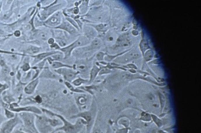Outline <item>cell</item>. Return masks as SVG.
<instances>
[{
  "mask_svg": "<svg viewBox=\"0 0 201 133\" xmlns=\"http://www.w3.org/2000/svg\"><path fill=\"white\" fill-rule=\"evenodd\" d=\"M10 110L12 112H27L34 113L35 115H41L42 112L40 108L34 105H27L23 107H16V108H10Z\"/></svg>",
  "mask_w": 201,
  "mask_h": 133,
  "instance_id": "obj_10",
  "label": "cell"
},
{
  "mask_svg": "<svg viewBox=\"0 0 201 133\" xmlns=\"http://www.w3.org/2000/svg\"><path fill=\"white\" fill-rule=\"evenodd\" d=\"M21 124H22V120L19 117L18 114H16L13 118L4 123L0 133H11L16 126Z\"/></svg>",
  "mask_w": 201,
  "mask_h": 133,
  "instance_id": "obj_8",
  "label": "cell"
},
{
  "mask_svg": "<svg viewBox=\"0 0 201 133\" xmlns=\"http://www.w3.org/2000/svg\"><path fill=\"white\" fill-rule=\"evenodd\" d=\"M140 119L144 122H150L151 120V116L149 113L143 112L141 113Z\"/></svg>",
  "mask_w": 201,
  "mask_h": 133,
  "instance_id": "obj_27",
  "label": "cell"
},
{
  "mask_svg": "<svg viewBox=\"0 0 201 133\" xmlns=\"http://www.w3.org/2000/svg\"><path fill=\"white\" fill-rule=\"evenodd\" d=\"M51 67L54 70H56L58 69L63 68H69L73 69V66L68 65L67 64H64L62 62L54 61L50 65Z\"/></svg>",
  "mask_w": 201,
  "mask_h": 133,
  "instance_id": "obj_21",
  "label": "cell"
},
{
  "mask_svg": "<svg viewBox=\"0 0 201 133\" xmlns=\"http://www.w3.org/2000/svg\"><path fill=\"white\" fill-rule=\"evenodd\" d=\"M76 103L79 106L85 105L87 102V96L84 94H76L74 96Z\"/></svg>",
  "mask_w": 201,
  "mask_h": 133,
  "instance_id": "obj_20",
  "label": "cell"
},
{
  "mask_svg": "<svg viewBox=\"0 0 201 133\" xmlns=\"http://www.w3.org/2000/svg\"><path fill=\"white\" fill-rule=\"evenodd\" d=\"M64 84H65V86L67 87V88L69 89V90H71V91L74 92V93H85V91H83V90H82L81 89L79 88H75L74 86H73L72 84L71 83H69L65 81L64 82Z\"/></svg>",
  "mask_w": 201,
  "mask_h": 133,
  "instance_id": "obj_24",
  "label": "cell"
},
{
  "mask_svg": "<svg viewBox=\"0 0 201 133\" xmlns=\"http://www.w3.org/2000/svg\"><path fill=\"white\" fill-rule=\"evenodd\" d=\"M134 133H140V132L139 130H136Z\"/></svg>",
  "mask_w": 201,
  "mask_h": 133,
  "instance_id": "obj_40",
  "label": "cell"
},
{
  "mask_svg": "<svg viewBox=\"0 0 201 133\" xmlns=\"http://www.w3.org/2000/svg\"><path fill=\"white\" fill-rule=\"evenodd\" d=\"M19 117L23 124L24 129L27 133H39L35 127V114L21 112L18 114Z\"/></svg>",
  "mask_w": 201,
  "mask_h": 133,
  "instance_id": "obj_4",
  "label": "cell"
},
{
  "mask_svg": "<svg viewBox=\"0 0 201 133\" xmlns=\"http://www.w3.org/2000/svg\"><path fill=\"white\" fill-rule=\"evenodd\" d=\"M5 115L6 117H7L8 119H12L15 117V114L13 112H11L10 110H5Z\"/></svg>",
  "mask_w": 201,
  "mask_h": 133,
  "instance_id": "obj_32",
  "label": "cell"
},
{
  "mask_svg": "<svg viewBox=\"0 0 201 133\" xmlns=\"http://www.w3.org/2000/svg\"><path fill=\"white\" fill-rule=\"evenodd\" d=\"M92 133H101V131L99 129H96L94 130V131L92 132Z\"/></svg>",
  "mask_w": 201,
  "mask_h": 133,
  "instance_id": "obj_38",
  "label": "cell"
},
{
  "mask_svg": "<svg viewBox=\"0 0 201 133\" xmlns=\"http://www.w3.org/2000/svg\"><path fill=\"white\" fill-rule=\"evenodd\" d=\"M39 28V29H35L33 30L34 31L33 33V36L36 38L38 40H43V41H47L49 38L53 36H51L52 34V30L51 29L49 31L48 29L46 28Z\"/></svg>",
  "mask_w": 201,
  "mask_h": 133,
  "instance_id": "obj_11",
  "label": "cell"
},
{
  "mask_svg": "<svg viewBox=\"0 0 201 133\" xmlns=\"http://www.w3.org/2000/svg\"><path fill=\"white\" fill-rule=\"evenodd\" d=\"M41 50V48L37 47L36 45H31L28 47L24 52L23 54H26L27 56H34L40 53Z\"/></svg>",
  "mask_w": 201,
  "mask_h": 133,
  "instance_id": "obj_16",
  "label": "cell"
},
{
  "mask_svg": "<svg viewBox=\"0 0 201 133\" xmlns=\"http://www.w3.org/2000/svg\"><path fill=\"white\" fill-rule=\"evenodd\" d=\"M49 47L51 49L55 50V51H59L61 48L60 45H58V43H56V42L53 44L52 45H49Z\"/></svg>",
  "mask_w": 201,
  "mask_h": 133,
  "instance_id": "obj_33",
  "label": "cell"
},
{
  "mask_svg": "<svg viewBox=\"0 0 201 133\" xmlns=\"http://www.w3.org/2000/svg\"><path fill=\"white\" fill-rule=\"evenodd\" d=\"M111 133L110 130V129H108V131H107V133Z\"/></svg>",
  "mask_w": 201,
  "mask_h": 133,
  "instance_id": "obj_41",
  "label": "cell"
},
{
  "mask_svg": "<svg viewBox=\"0 0 201 133\" xmlns=\"http://www.w3.org/2000/svg\"><path fill=\"white\" fill-rule=\"evenodd\" d=\"M151 118H152V120L154 121V122L157 125V126L159 127H160L161 126H162L163 125V123H162V122L158 119V117H157L156 116L154 115H151Z\"/></svg>",
  "mask_w": 201,
  "mask_h": 133,
  "instance_id": "obj_28",
  "label": "cell"
},
{
  "mask_svg": "<svg viewBox=\"0 0 201 133\" xmlns=\"http://www.w3.org/2000/svg\"><path fill=\"white\" fill-rule=\"evenodd\" d=\"M38 78H45V79H54L60 80V75L56 73H54L50 70L48 66H45L43 70L40 72L38 76Z\"/></svg>",
  "mask_w": 201,
  "mask_h": 133,
  "instance_id": "obj_13",
  "label": "cell"
},
{
  "mask_svg": "<svg viewBox=\"0 0 201 133\" xmlns=\"http://www.w3.org/2000/svg\"><path fill=\"white\" fill-rule=\"evenodd\" d=\"M58 1H53L50 4L38 8L37 9V16L38 19L41 21H44L47 18L50 16L54 13L60 11L64 7V3H60Z\"/></svg>",
  "mask_w": 201,
  "mask_h": 133,
  "instance_id": "obj_2",
  "label": "cell"
},
{
  "mask_svg": "<svg viewBox=\"0 0 201 133\" xmlns=\"http://www.w3.org/2000/svg\"><path fill=\"white\" fill-rule=\"evenodd\" d=\"M39 82V78H37L29 82L24 88V92L27 95L32 94L36 89Z\"/></svg>",
  "mask_w": 201,
  "mask_h": 133,
  "instance_id": "obj_15",
  "label": "cell"
},
{
  "mask_svg": "<svg viewBox=\"0 0 201 133\" xmlns=\"http://www.w3.org/2000/svg\"><path fill=\"white\" fill-rule=\"evenodd\" d=\"M51 58H53L54 61H62V60L64 59V54L61 52L59 51L57 53L55 54H53V56H51Z\"/></svg>",
  "mask_w": 201,
  "mask_h": 133,
  "instance_id": "obj_25",
  "label": "cell"
},
{
  "mask_svg": "<svg viewBox=\"0 0 201 133\" xmlns=\"http://www.w3.org/2000/svg\"><path fill=\"white\" fill-rule=\"evenodd\" d=\"M58 133H60V132H58Z\"/></svg>",
  "mask_w": 201,
  "mask_h": 133,
  "instance_id": "obj_42",
  "label": "cell"
},
{
  "mask_svg": "<svg viewBox=\"0 0 201 133\" xmlns=\"http://www.w3.org/2000/svg\"><path fill=\"white\" fill-rule=\"evenodd\" d=\"M101 70V68L98 66L96 64H94L91 69V71L90 73V79H89V83H91L94 81L96 77L99 75V73Z\"/></svg>",
  "mask_w": 201,
  "mask_h": 133,
  "instance_id": "obj_17",
  "label": "cell"
},
{
  "mask_svg": "<svg viewBox=\"0 0 201 133\" xmlns=\"http://www.w3.org/2000/svg\"><path fill=\"white\" fill-rule=\"evenodd\" d=\"M65 20L69 22V23L73 25V26L76 28V29L77 30L79 31L80 30V28L78 27V24L76 23V21L73 19V18H71V17H65Z\"/></svg>",
  "mask_w": 201,
  "mask_h": 133,
  "instance_id": "obj_26",
  "label": "cell"
},
{
  "mask_svg": "<svg viewBox=\"0 0 201 133\" xmlns=\"http://www.w3.org/2000/svg\"><path fill=\"white\" fill-rule=\"evenodd\" d=\"M82 30L83 36H85L90 40H94L97 35V32L96 30L88 24L83 25Z\"/></svg>",
  "mask_w": 201,
  "mask_h": 133,
  "instance_id": "obj_14",
  "label": "cell"
},
{
  "mask_svg": "<svg viewBox=\"0 0 201 133\" xmlns=\"http://www.w3.org/2000/svg\"><path fill=\"white\" fill-rule=\"evenodd\" d=\"M55 73L58 75L62 76L64 78V80L71 83L74 79L78 77L79 75V72L75 70L74 69L69 68H63L54 70Z\"/></svg>",
  "mask_w": 201,
  "mask_h": 133,
  "instance_id": "obj_7",
  "label": "cell"
},
{
  "mask_svg": "<svg viewBox=\"0 0 201 133\" xmlns=\"http://www.w3.org/2000/svg\"><path fill=\"white\" fill-rule=\"evenodd\" d=\"M93 27L97 32L100 33H104L108 29V26L106 24H88Z\"/></svg>",
  "mask_w": 201,
  "mask_h": 133,
  "instance_id": "obj_18",
  "label": "cell"
},
{
  "mask_svg": "<svg viewBox=\"0 0 201 133\" xmlns=\"http://www.w3.org/2000/svg\"><path fill=\"white\" fill-rule=\"evenodd\" d=\"M54 29H57V30L63 31L64 32L67 33V34H69L71 36H77L78 35V32H79L73 26V25L65 20V17H64V20L62 22V23L60 24V25H59L58 27H56Z\"/></svg>",
  "mask_w": 201,
  "mask_h": 133,
  "instance_id": "obj_9",
  "label": "cell"
},
{
  "mask_svg": "<svg viewBox=\"0 0 201 133\" xmlns=\"http://www.w3.org/2000/svg\"><path fill=\"white\" fill-rule=\"evenodd\" d=\"M120 124L123 126L125 128H128L129 126V121L126 119H122L119 122Z\"/></svg>",
  "mask_w": 201,
  "mask_h": 133,
  "instance_id": "obj_29",
  "label": "cell"
},
{
  "mask_svg": "<svg viewBox=\"0 0 201 133\" xmlns=\"http://www.w3.org/2000/svg\"><path fill=\"white\" fill-rule=\"evenodd\" d=\"M8 88V86L7 84H0V95L3 91Z\"/></svg>",
  "mask_w": 201,
  "mask_h": 133,
  "instance_id": "obj_35",
  "label": "cell"
},
{
  "mask_svg": "<svg viewBox=\"0 0 201 133\" xmlns=\"http://www.w3.org/2000/svg\"><path fill=\"white\" fill-rule=\"evenodd\" d=\"M89 83V80L83 79L81 77L76 78L71 82V84L76 87H79L83 84H88Z\"/></svg>",
  "mask_w": 201,
  "mask_h": 133,
  "instance_id": "obj_23",
  "label": "cell"
},
{
  "mask_svg": "<svg viewBox=\"0 0 201 133\" xmlns=\"http://www.w3.org/2000/svg\"><path fill=\"white\" fill-rule=\"evenodd\" d=\"M29 56L26 57L25 59L24 60L23 63L20 66V69L24 72H28L29 71L31 70V66L30 64L29 59H28Z\"/></svg>",
  "mask_w": 201,
  "mask_h": 133,
  "instance_id": "obj_22",
  "label": "cell"
},
{
  "mask_svg": "<svg viewBox=\"0 0 201 133\" xmlns=\"http://www.w3.org/2000/svg\"><path fill=\"white\" fill-rule=\"evenodd\" d=\"M59 51H50V52H40L38 54L34 56H28L31 58H33L32 62L31 63L32 65H36L38 63H39L44 59H46V58L53 56V54L57 53Z\"/></svg>",
  "mask_w": 201,
  "mask_h": 133,
  "instance_id": "obj_12",
  "label": "cell"
},
{
  "mask_svg": "<svg viewBox=\"0 0 201 133\" xmlns=\"http://www.w3.org/2000/svg\"><path fill=\"white\" fill-rule=\"evenodd\" d=\"M15 133H25V132H23L19 131H17L15 132Z\"/></svg>",
  "mask_w": 201,
  "mask_h": 133,
  "instance_id": "obj_39",
  "label": "cell"
},
{
  "mask_svg": "<svg viewBox=\"0 0 201 133\" xmlns=\"http://www.w3.org/2000/svg\"><path fill=\"white\" fill-rule=\"evenodd\" d=\"M64 19L62 11L60 10L51 15L44 21H41V27L44 26L49 29H54L60 25Z\"/></svg>",
  "mask_w": 201,
  "mask_h": 133,
  "instance_id": "obj_6",
  "label": "cell"
},
{
  "mask_svg": "<svg viewBox=\"0 0 201 133\" xmlns=\"http://www.w3.org/2000/svg\"><path fill=\"white\" fill-rule=\"evenodd\" d=\"M129 129L128 128H124V129H119L116 131V133H128Z\"/></svg>",
  "mask_w": 201,
  "mask_h": 133,
  "instance_id": "obj_37",
  "label": "cell"
},
{
  "mask_svg": "<svg viewBox=\"0 0 201 133\" xmlns=\"http://www.w3.org/2000/svg\"><path fill=\"white\" fill-rule=\"evenodd\" d=\"M96 110H97V108H96V103L94 101H93L92 105V108L89 110L85 111V112L76 114L75 115H73L71 118V119L81 118V119H83V120L87 122V131L89 132L90 131L92 126L94 124L95 118L96 116Z\"/></svg>",
  "mask_w": 201,
  "mask_h": 133,
  "instance_id": "obj_5",
  "label": "cell"
},
{
  "mask_svg": "<svg viewBox=\"0 0 201 133\" xmlns=\"http://www.w3.org/2000/svg\"><path fill=\"white\" fill-rule=\"evenodd\" d=\"M90 42V40L85 37V36H83V35H80L69 45L60 48L59 51L64 54V59H67L71 56L74 50L79 47L88 45Z\"/></svg>",
  "mask_w": 201,
  "mask_h": 133,
  "instance_id": "obj_3",
  "label": "cell"
},
{
  "mask_svg": "<svg viewBox=\"0 0 201 133\" xmlns=\"http://www.w3.org/2000/svg\"><path fill=\"white\" fill-rule=\"evenodd\" d=\"M105 54L103 52H99L98 54H97L96 56V58L99 61H101L104 59V56Z\"/></svg>",
  "mask_w": 201,
  "mask_h": 133,
  "instance_id": "obj_30",
  "label": "cell"
},
{
  "mask_svg": "<svg viewBox=\"0 0 201 133\" xmlns=\"http://www.w3.org/2000/svg\"><path fill=\"white\" fill-rule=\"evenodd\" d=\"M13 34L14 35V36H15L16 37H19L21 36L22 33H21L20 30L17 29V30L15 31L14 33Z\"/></svg>",
  "mask_w": 201,
  "mask_h": 133,
  "instance_id": "obj_36",
  "label": "cell"
},
{
  "mask_svg": "<svg viewBox=\"0 0 201 133\" xmlns=\"http://www.w3.org/2000/svg\"><path fill=\"white\" fill-rule=\"evenodd\" d=\"M55 40L54 37H51L48 38L47 40V44L49 45H52L53 44L55 43Z\"/></svg>",
  "mask_w": 201,
  "mask_h": 133,
  "instance_id": "obj_34",
  "label": "cell"
},
{
  "mask_svg": "<svg viewBox=\"0 0 201 133\" xmlns=\"http://www.w3.org/2000/svg\"><path fill=\"white\" fill-rule=\"evenodd\" d=\"M43 97L39 96V95H37L35 97L34 102L35 103H38V104H41V103H43Z\"/></svg>",
  "mask_w": 201,
  "mask_h": 133,
  "instance_id": "obj_31",
  "label": "cell"
},
{
  "mask_svg": "<svg viewBox=\"0 0 201 133\" xmlns=\"http://www.w3.org/2000/svg\"><path fill=\"white\" fill-rule=\"evenodd\" d=\"M40 109L42 112H43L50 117H57L60 119V121H62V123H64V126L56 129L53 133L58 131H63L65 133H78L83 129V126L85 125L87 126V122H85L83 119L78 118L76 124H73L71 122H69V121H67L62 115L55 113L46 108H41Z\"/></svg>",
  "mask_w": 201,
  "mask_h": 133,
  "instance_id": "obj_1",
  "label": "cell"
},
{
  "mask_svg": "<svg viewBox=\"0 0 201 133\" xmlns=\"http://www.w3.org/2000/svg\"><path fill=\"white\" fill-rule=\"evenodd\" d=\"M89 2L88 1H82L78 8L80 10L79 15L83 16L87 14L89 10Z\"/></svg>",
  "mask_w": 201,
  "mask_h": 133,
  "instance_id": "obj_19",
  "label": "cell"
}]
</instances>
